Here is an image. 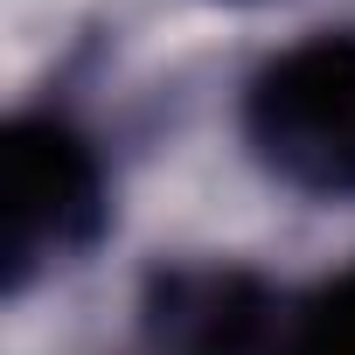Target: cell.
<instances>
[{"mask_svg":"<svg viewBox=\"0 0 355 355\" xmlns=\"http://www.w3.org/2000/svg\"><path fill=\"white\" fill-rule=\"evenodd\" d=\"M244 139L286 189L355 202V35L327 28L279 49L244 91Z\"/></svg>","mask_w":355,"mask_h":355,"instance_id":"cell-1","label":"cell"},{"mask_svg":"<svg viewBox=\"0 0 355 355\" xmlns=\"http://www.w3.org/2000/svg\"><path fill=\"white\" fill-rule=\"evenodd\" d=\"M279 313L272 286L244 265H167L139 300L153 355H272Z\"/></svg>","mask_w":355,"mask_h":355,"instance_id":"cell-3","label":"cell"},{"mask_svg":"<svg viewBox=\"0 0 355 355\" xmlns=\"http://www.w3.org/2000/svg\"><path fill=\"white\" fill-rule=\"evenodd\" d=\"M0 209H8L0 272H8V293L21 300L49 265H70L105 230L98 146L56 112H21L0 139Z\"/></svg>","mask_w":355,"mask_h":355,"instance_id":"cell-2","label":"cell"},{"mask_svg":"<svg viewBox=\"0 0 355 355\" xmlns=\"http://www.w3.org/2000/svg\"><path fill=\"white\" fill-rule=\"evenodd\" d=\"M272 355H355V265L279 313Z\"/></svg>","mask_w":355,"mask_h":355,"instance_id":"cell-4","label":"cell"}]
</instances>
